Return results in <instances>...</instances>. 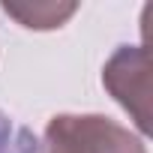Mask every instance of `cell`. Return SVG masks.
I'll use <instances>...</instances> for the list:
<instances>
[{"label":"cell","instance_id":"2","mask_svg":"<svg viewBox=\"0 0 153 153\" xmlns=\"http://www.w3.org/2000/svg\"><path fill=\"white\" fill-rule=\"evenodd\" d=\"M105 90L132 114L135 126L150 132V57L141 45H120L105 69H102Z\"/></svg>","mask_w":153,"mask_h":153},{"label":"cell","instance_id":"4","mask_svg":"<svg viewBox=\"0 0 153 153\" xmlns=\"http://www.w3.org/2000/svg\"><path fill=\"white\" fill-rule=\"evenodd\" d=\"M36 135L0 108V153H36Z\"/></svg>","mask_w":153,"mask_h":153},{"label":"cell","instance_id":"1","mask_svg":"<svg viewBox=\"0 0 153 153\" xmlns=\"http://www.w3.org/2000/svg\"><path fill=\"white\" fill-rule=\"evenodd\" d=\"M39 153H147L141 138L105 114H57L48 120Z\"/></svg>","mask_w":153,"mask_h":153},{"label":"cell","instance_id":"3","mask_svg":"<svg viewBox=\"0 0 153 153\" xmlns=\"http://www.w3.org/2000/svg\"><path fill=\"white\" fill-rule=\"evenodd\" d=\"M3 12L27 30H54V27H63L78 12V3H54V0H45V3H12V0H6Z\"/></svg>","mask_w":153,"mask_h":153}]
</instances>
